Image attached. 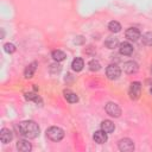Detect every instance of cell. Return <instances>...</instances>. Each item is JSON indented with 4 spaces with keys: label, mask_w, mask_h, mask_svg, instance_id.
Segmentation results:
<instances>
[{
    "label": "cell",
    "mask_w": 152,
    "mask_h": 152,
    "mask_svg": "<svg viewBox=\"0 0 152 152\" xmlns=\"http://www.w3.org/2000/svg\"><path fill=\"white\" fill-rule=\"evenodd\" d=\"M17 128L19 131V134L27 139H34L39 135V127L32 120H26V121L19 122Z\"/></svg>",
    "instance_id": "cell-1"
},
{
    "label": "cell",
    "mask_w": 152,
    "mask_h": 152,
    "mask_svg": "<svg viewBox=\"0 0 152 152\" xmlns=\"http://www.w3.org/2000/svg\"><path fill=\"white\" fill-rule=\"evenodd\" d=\"M46 137L52 141H61L64 138V131L61 127L52 126L46 129Z\"/></svg>",
    "instance_id": "cell-2"
},
{
    "label": "cell",
    "mask_w": 152,
    "mask_h": 152,
    "mask_svg": "<svg viewBox=\"0 0 152 152\" xmlns=\"http://www.w3.org/2000/svg\"><path fill=\"white\" fill-rule=\"evenodd\" d=\"M140 93H141V83L140 82H132L129 86V89H128L129 97L132 100H138L140 96Z\"/></svg>",
    "instance_id": "cell-3"
},
{
    "label": "cell",
    "mask_w": 152,
    "mask_h": 152,
    "mask_svg": "<svg viewBox=\"0 0 152 152\" xmlns=\"http://www.w3.org/2000/svg\"><path fill=\"white\" fill-rule=\"evenodd\" d=\"M106 75H107V77L109 80H116V78L120 77L121 70H120V68L116 64H110L106 69Z\"/></svg>",
    "instance_id": "cell-4"
},
{
    "label": "cell",
    "mask_w": 152,
    "mask_h": 152,
    "mask_svg": "<svg viewBox=\"0 0 152 152\" xmlns=\"http://www.w3.org/2000/svg\"><path fill=\"white\" fill-rule=\"evenodd\" d=\"M118 147H119V150L122 151V152H131V151L134 150V144H133V141H132L131 139L124 138V139L119 140Z\"/></svg>",
    "instance_id": "cell-5"
},
{
    "label": "cell",
    "mask_w": 152,
    "mask_h": 152,
    "mask_svg": "<svg viewBox=\"0 0 152 152\" xmlns=\"http://www.w3.org/2000/svg\"><path fill=\"white\" fill-rule=\"evenodd\" d=\"M106 112L108 115H110L113 118H119L121 114V108L114 102H108L106 104Z\"/></svg>",
    "instance_id": "cell-6"
},
{
    "label": "cell",
    "mask_w": 152,
    "mask_h": 152,
    "mask_svg": "<svg viewBox=\"0 0 152 152\" xmlns=\"http://www.w3.org/2000/svg\"><path fill=\"white\" fill-rule=\"evenodd\" d=\"M138 69H139V65L134 61H128L124 63V71L127 74H134L138 71Z\"/></svg>",
    "instance_id": "cell-7"
},
{
    "label": "cell",
    "mask_w": 152,
    "mask_h": 152,
    "mask_svg": "<svg viewBox=\"0 0 152 152\" xmlns=\"http://www.w3.org/2000/svg\"><path fill=\"white\" fill-rule=\"evenodd\" d=\"M126 38L129 39V40H138L140 38V31L137 28V27H129L126 30Z\"/></svg>",
    "instance_id": "cell-8"
},
{
    "label": "cell",
    "mask_w": 152,
    "mask_h": 152,
    "mask_svg": "<svg viewBox=\"0 0 152 152\" xmlns=\"http://www.w3.org/2000/svg\"><path fill=\"white\" fill-rule=\"evenodd\" d=\"M119 51H120L121 55L128 56V55H131V53L133 52V46H132V44L128 43V42H122V43L119 45Z\"/></svg>",
    "instance_id": "cell-9"
},
{
    "label": "cell",
    "mask_w": 152,
    "mask_h": 152,
    "mask_svg": "<svg viewBox=\"0 0 152 152\" xmlns=\"http://www.w3.org/2000/svg\"><path fill=\"white\" fill-rule=\"evenodd\" d=\"M13 139V134L8 128H2L0 131V140L2 144H8Z\"/></svg>",
    "instance_id": "cell-10"
},
{
    "label": "cell",
    "mask_w": 152,
    "mask_h": 152,
    "mask_svg": "<svg viewBox=\"0 0 152 152\" xmlns=\"http://www.w3.org/2000/svg\"><path fill=\"white\" fill-rule=\"evenodd\" d=\"M37 65H38L37 62H32V63H30V64L25 68V70H24V76H25L26 78H31V77L34 75L36 70H37Z\"/></svg>",
    "instance_id": "cell-11"
},
{
    "label": "cell",
    "mask_w": 152,
    "mask_h": 152,
    "mask_svg": "<svg viewBox=\"0 0 152 152\" xmlns=\"http://www.w3.org/2000/svg\"><path fill=\"white\" fill-rule=\"evenodd\" d=\"M93 139H94L95 142H97V144H104V142L107 141V133H106L104 131H102V129L96 131V132L94 133V135H93Z\"/></svg>",
    "instance_id": "cell-12"
},
{
    "label": "cell",
    "mask_w": 152,
    "mask_h": 152,
    "mask_svg": "<svg viewBox=\"0 0 152 152\" xmlns=\"http://www.w3.org/2000/svg\"><path fill=\"white\" fill-rule=\"evenodd\" d=\"M17 150L20 152H28L32 150V145L27 140L21 139V140H18V142H17Z\"/></svg>",
    "instance_id": "cell-13"
},
{
    "label": "cell",
    "mask_w": 152,
    "mask_h": 152,
    "mask_svg": "<svg viewBox=\"0 0 152 152\" xmlns=\"http://www.w3.org/2000/svg\"><path fill=\"white\" fill-rule=\"evenodd\" d=\"M104 45H106L108 49L113 50V49L118 48V45H119V40H118V38H116V37L110 36V37H107V39L104 40Z\"/></svg>",
    "instance_id": "cell-14"
},
{
    "label": "cell",
    "mask_w": 152,
    "mask_h": 152,
    "mask_svg": "<svg viewBox=\"0 0 152 152\" xmlns=\"http://www.w3.org/2000/svg\"><path fill=\"white\" fill-rule=\"evenodd\" d=\"M64 97H65V100H66L68 102H70V103H76V102L78 101V96H77L74 91H71V90H69V89L64 90Z\"/></svg>",
    "instance_id": "cell-15"
},
{
    "label": "cell",
    "mask_w": 152,
    "mask_h": 152,
    "mask_svg": "<svg viewBox=\"0 0 152 152\" xmlns=\"http://www.w3.org/2000/svg\"><path fill=\"white\" fill-rule=\"evenodd\" d=\"M83 66H84V62H83V59L80 58V57H76V58L72 61V63H71V68H72L74 71H81V70L83 69Z\"/></svg>",
    "instance_id": "cell-16"
},
{
    "label": "cell",
    "mask_w": 152,
    "mask_h": 152,
    "mask_svg": "<svg viewBox=\"0 0 152 152\" xmlns=\"http://www.w3.org/2000/svg\"><path fill=\"white\" fill-rule=\"evenodd\" d=\"M114 128H115V126L110 120H104L101 122V129L104 131L106 133H112L114 131Z\"/></svg>",
    "instance_id": "cell-17"
},
{
    "label": "cell",
    "mask_w": 152,
    "mask_h": 152,
    "mask_svg": "<svg viewBox=\"0 0 152 152\" xmlns=\"http://www.w3.org/2000/svg\"><path fill=\"white\" fill-rule=\"evenodd\" d=\"M51 56H52V58L56 61V62H62V61H64L65 59V53L63 52V51H61V50H53L52 52H51Z\"/></svg>",
    "instance_id": "cell-18"
},
{
    "label": "cell",
    "mask_w": 152,
    "mask_h": 152,
    "mask_svg": "<svg viewBox=\"0 0 152 152\" xmlns=\"http://www.w3.org/2000/svg\"><path fill=\"white\" fill-rule=\"evenodd\" d=\"M108 28H109L110 32L118 33V32L121 31V25H120V23H118V21H115V20H112V21L108 24Z\"/></svg>",
    "instance_id": "cell-19"
},
{
    "label": "cell",
    "mask_w": 152,
    "mask_h": 152,
    "mask_svg": "<svg viewBox=\"0 0 152 152\" xmlns=\"http://www.w3.org/2000/svg\"><path fill=\"white\" fill-rule=\"evenodd\" d=\"M141 40H142V43H144L145 45L152 46V32H146V33H144L142 37H141Z\"/></svg>",
    "instance_id": "cell-20"
},
{
    "label": "cell",
    "mask_w": 152,
    "mask_h": 152,
    "mask_svg": "<svg viewBox=\"0 0 152 152\" xmlns=\"http://www.w3.org/2000/svg\"><path fill=\"white\" fill-rule=\"evenodd\" d=\"M88 66H89V69H90L91 71H99V70L101 69V64H100V62L96 61V59H91V61L89 62Z\"/></svg>",
    "instance_id": "cell-21"
},
{
    "label": "cell",
    "mask_w": 152,
    "mask_h": 152,
    "mask_svg": "<svg viewBox=\"0 0 152 152\" xmlns=\"http://www.w3.org/2000/svg\"><path fill=\"white\" fill-rule=\"evenodd\" d=\"M25 97H26V100H28V101H34L36 103H40L42 102V100H40V97L37 95V94H34V93H26L25 94Z\"/></svg>",
    "instance_id": "cell-22"
},
{
    "label": "cell",
    "mask_w": 152,
    "mask_h": 152,
    "mask_svg": "<svg viewBox=\"0 0 152 152\" xmlns=\"http://www.w3.org/2000/svg\"><path fill=\"white\" fill-rule=\"evenodd\" d=\"M4 50H5V52H7V53H13V52H15V45L14 44H12V43H6L5 45H4Z\"/></svg>",
    "instance_id": "cell-23"
},
{
    "label": "cell",
    "mask_w": 152,
    "mask_h": 152,
    "mask_svg": "<svg viewBox=\"0 0 152 152\" xmlns=\"http://www.w3.org/2000/svg\"><path fill=\"white\" fill-rule=\"evenodd\" d=\"M50 71H51L52 74L59 72V71H61V65H59V64H51V65H50Z\"/></svg>",
    "instance_id": "cell-24"
},
{
    "label": "cell",
    "mask_w": 152,
    "mask_h": 152,
    "mask_svg": "<svg viewBox=\"0 0 152 152\" xmlns=\"http://www.w3.org/2000/svg\"><path fill=\"white\" fill-rule=\"evenodd\" d=\"M150 93H151V94H152V88H151V90H150Z\"/></svg>",
    "instance_id": "cell-25"
},
{
    "label": "cell",
    "mask_w": 152,
    "mask_h": 152,
    "mask_svg": "<svg viewBox=\"0 0 152 152\" xmlns=\"http://www.w3.org/2000/svg\"><path fill=\"white\" fill-rule=\"evenodd\" d=\"M151 72H152V68H151Z\"/></svg>",
    "instance_id": "cell-26"
}]
</instances>
